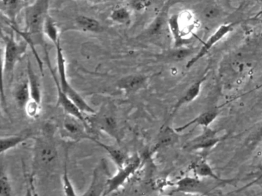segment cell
<instances>
[{
    "mask_svg": "<svg viewBox=\"0 0 262 196\" xmlns=\"http://www.w3.org/2000/svg\"><path fill=\"white\" fill-rule=\"evenodd\" d=\"M217 112L215 111H208L205 113H202V115L199 116L197 119H195L196 122H199L201 125L207 126L209 125L211 122L215 119L217 117Z\"/></svg>",
    "mask_w": 262,
    "mask_h": 196,
    "instance_id": "25",
    "label": "cell"
},
{
    "mask_svg": "<svg viewBox=\"0 0 262 196\" xmlns=\"http://www.w3.org/2000/svg\"><path fill=\"white\" fill-rule=\"evenodd\" d=\"M41 110V104L36 101H31L29 102L26 107L25 111L27 116L31 118H36L39 115Z\"/></svg>",
    "mask_w": 262,
    "mask_h": 196,
    "instance_id": "24",
    "label": "cell"
},
{
    "mask_svg": "<svg viewBox=\"0 0 262 196\" xmlns=\"http://www.w3.org/2000/svg\"><path fill=\"white\" fill-rule=\"evenodd\" d=\"M46 61H47V64H48L49 67H50V71H51L53 80H54L55 84H56V88H57V103H56V106L60 107L64 110V112L67 113V115L77 118L79 120L82 121L84 124H86L87 126L90 127L88 120H87V116H85L83 112L79 108V107L61 89L60 86H59V83H58L57 76H56L54 70H53L51 64H50V58H47V59H46Z\"/></svg>",
    "mask_w": 262,
    "mask_h": 196,
    "instance_id": "9",
    "label": "cell"
},
{
    "mask_svg": "<svg viewBox=\"0 0 262 196\" xmlns=\"http://www.w3.org/2000/svg\"><path fill=\"white\" fill-rule=\"evenodd\" d=\"M198 174L202 176H213L211 168L206 163H200L196 166Z\"/></svg>",
    "mask_w": 262,
    "mask_h": 196,
    "instance_id": "27",
    "label": "cell"
},
{
    "mask_svg": "<svg viewBox=\"0 0 262 196\" xmlns=\"http://www.w3.org/2000/svg\"><path fill=\"white\" fill-rule=\"evenodd\" d=\"M0 196H14L8 176L4 170L0 178Z\"/></svg>",
    "mask_w": 262,
    "mask_h": 196,
    "instance_id": "21",
    "label": "cell"
},
{
    "mask_svg": "<svg viewBox=\"0 0 262 196\" xmlns=\"http://www.w3.org/2000/svg\"><path fill=\"white\" fill-rule=\"evenodd\" d=\"M90 1H99V0H90Z\"/></svg>",
    "mask_w": 262,
    "mask_h": 196,
    "instance_id": "31",
    "label": "cell"
},
{
    "mask_svg": "<svg viewBox=\"0 0 262 196\" xmlns=\"http://www.w3.org/2000/svg\"><path fill=\"white\" fill-rule=\"evenodd\" d=\"M89 125L93 130H100L104 132L110 137L119 140V130L118 127L117 119L114 113L110 109H102L99 112H96L91 116H87Z\"/></svg>",
    "mask_w": 262,
    "mask_h": 196,
    "instance_id": "6",
    "label": "cell"
},
{
    "mask_svg": "<svg viewBox=\"0 0 262 196\" xmlns=\"http://www.w3.org/2000/svg\"><path fill=\"white\" fill-rule=\"evenodd\" d=\"M59 130H60L61 136L64 139L73 141V142L90 140L95 142L96 140V138L92 136V129L74 116L67 115L65 119L62 120Z\"/></svg>",
    "mask_w": 262,
    "mask_h": 196,
    "instance_id": "5",
    "label": "cell"
},
{
    "mask_svg": "<svg viewBox=\"0 0 262 196\" xmlns=\"http://www.w3.org/2000/svg\"><path fill=\"white\" fill-rule=\"evenodd\" d=\"M25 196H38V194H36V191H35L34 188L33 187L30 186L27 188V192H26Z\"/></svg>",
    "mask_w": 262,
    "mask_h": 196,
    "instance_id": "30",
    "label": "cell"
},
{
    "mask_svg": "<svg viewBox=\"0 0 262 196\" xmlns=\"http://www.w3.org/2000/svg\"><path fill=\"white\" fill-rule=\"evenodd\" d=\"M30 138V134H16L2 136L0 138V153L4 154L12 149L16 148L17 145L26 142Z\"/></svg>",
    "mask_w": 262,
    "mask_h": 196,
    "instance_id": "16",
    "label": "cell"
},
{
    "mask_svg": "<svg viewBox=\"0 0 262 196\" xmlns=\"http://www.w3.org/2000/svg\"><path fill=\"white\" fill-rule=\"evenodd\" d=\"M43 32L45 36H47L55 45L60 41L57 24L50 15L47 17L44 22Z\"/></svg>",
    "mask_w": 262,
    "mask_h": 196,
    "instance_id": "19",
    "label": "cell"
},
{
    "mask_svg": "<svg viewBox=\"0 0 262 196\" xmlns=\"http://www.w3.org/2000/svg\"><path fill=\"white\" fill-rule=\"evenodd\" d=\"M152 0H130V7L136 11H142L151 5Z\"/></svg>",
    "mask_w": 262,
    "mask_h": 196,
    "instance_id": "26",
    "label": "cell"
},
{
    "mask_svg": "<svg viewBox=\"0 0 262 196\" xmlns=\"http://www.w3.org/2000/svg\"><path fill=\"white\" fill-rule=\"evenodd\" d=\"M190 54L191 50L189 48H185V47H176V49L168 55V58L173 61H180L186 58Z\"/></svg>",
    "mask_w": 262,
    "mask_h": 196,
    "instance_id": "23",
    "label": "cell"
},
{
    "mask_svg": "<svg viewBox=\"0 0 262 196\" xmlns=\"http://www.w3.org/2000/svg\"><path fill=\"white\" fill-rule=\"evenodd\" d=\"M33 153L34 169H49L56 164L58 151L51 133L47 132L36 138Z\"/></svg>",
    "mask_w": 262,
    "mask_h": 196,
    "instance_id": "2",
    "label": "cell"
},
{
    "mask_svg": "<svg viewBox=\"0 0 262 196\" xmlns=\"http://www.w3.org/2000/svg\"><path fill=\"white\" fill-rule=\"evenodd\" d=\"M27 79L30 85V92H31V98L33 101L39 103H42V90H41L40 81L39 77L33 70L31 61L28 59L27 61Z\"/></svg>",
    "mask_w": 262,
    "mask_h": 196,
    "instance_id": "13",
    "label": "cell"
},
{
    "mask_svg": "<svg viewBox=\"0 0 262 196\" xmlns=\"http://www.w3.org/2000/svg\"><path fill=\"white\" fill-rule=\"evenodd\" d=\"M197 184V181L194 180V179H191V178H185V179L181 180L178 183V185H179L180 189H186V188L195 186Z\"/></svg>",
    "mask_w": 262,
    "mask_h": 196,
    "instance_id": "28",
    "label": "cell"
},
{
    "mask_svg": "<svg viewBox=\"0 0 262 196\" xmlns=\"http://www.w3.org/2000/svg\"><path fill=\"white\" fill-rule=\"evenodd\" d=\"M67 159L65 160V165H64V175H63V186L64 191H65L66 196H77L75 192L74 188L69 179L68 168H67Z\"/></svg>",
    "mask_w": 262,
    "mask_h": 196,
    "instance_id": "22",
    "label": "cell"
},
{
    "mask_svg": "<svg viewBox=\"0 0 262 196\" xmlns=\"http://www.w3.org/2000/svg\"><path fill=\"white\" fill-rule=\"evenodd\" d=\"M56 61H57L58 76L57 81L62 91L79 107V108L87 114H94L96 110L89 105L88 103L83 99L82 96L75 90L71 85L68 78H67V66H66V58L64 56L63 50L61 46L60 41L56 44Z\"/></svg>",
    "mask_w": 262,
    "mask_h": 196,
    "instance_id": "3",
    "label": "cell"
},
{
    "mask_svg": "<svg viewBox=\"0 0 262 196\" xmlns=\"http://www.w3.org/2000/svg\"><path fill=\"white\" fill-rule=\"evenodd\" d=\"M50 0H35L34 3L27 6L25 10V29L24 32L30 35L35 44L43 47L44 52L48 53L43 26L48 16Z\"/></svg>",
    "mask_w": 262,
    "mask_h": 196,
    "instance_id": "1",
    "label": "cell"
},
{
    "mask_svg": "<svg viewBox=\"0 0 262 196\" xmlns=\"http://www.w3.org/2000/svg\"><path fill=\"white\" fill-rule=\"evenodd\" d=\"M141 163H142V159L138 154L133 155V156L128 158L125 165L118 168L119 169L118 173L107 180L103 196H107L110 193H113V191L120 188L137 171Z\"/></svg>",
    "mask_w": 262,
    "mask_h": 196,
    "instance_id": "7",
    "label": "cell"
},
{
    "mask_svg": "<svg viewBox=\"0 0 262 196\" xmlns=\"http://www.w3.org/2000/svg\"><path fill=\"white\" fill-rule=\"evenodd\" d=\"M25 0H1L0 10L10 24L17 26V16L24 7Z\"/></svg>",
    "mask_w": 262,
    "mask_h": 196,
    "instance_id": "11",
    "label": "cell"
},
{
    "mask_svg": "<svg viewBox=\"0 0 262 196\" xmlns=\"http://www.w3.org/2000/svg\"><path fill=\"white\" fill-rule=\"evenodd\" d=\"M103 168H96L93 173V180L88 191L83 196H102L104 195L105 186L108 179H105V174L103 173Z\"/></svg>",
    "mask_w": 262,
    "mask_h": 196,
    "instance_id": "12",
    "label": "cell"
},
{
    "mask_svg": "<svg viewBox=\"0 0 262 196\" xmlns=\"http://www.w3.org/2000/svg\"><path fill=\"white\" fill-rule=\"evenodd\" d=\"M236 23L230 22L226 24H222L214 31V33L211 34L208 39L203 43L201 48L198 51L197 53L194 54V56L188 61L186 64L187 68H190L196 64L199 60L203 58L205 55H208L211 51V47H214L217 43H219L222 38L228 35L230 32H233Z\"/></svg>",
    "mask_w": 262,
    "mask_h": 196,
    "instance_id": "8",
    "label": "cell"
},
{
    "mask_svg": "<svg viewBox=\"0 0 262 196\" xmlns=\"http://www.w3.org/2000/svg\"><path fill=\"white\" fill-rule=\"evenodd\" d=\"M13 96L18 107L25 110L27 104L32 100L28 79L24 80L16 86Z\"/></svg>",
    "mask_w": 262,
    "mask_h": 196,
    "instance_id": "14",
    "label": "cell"
},
{
    "mask_svg": "<svg viewBox=\"0 0 262 196\" xmlns=\"http://www.w3.org/2000/svg\"><path fill=\"white\" fill-rule=\"evenodd\" d=\"M147 84V77L144 75H130L118 81V88L122 90L126 95L134 94L145 88Z\"/></svg>",
    "mask_w": 262,
    "mask_h": 196,
    "instance_id": "10",
    "label": "cell"
},
{
    "mask_svg": "<svg viewBox=\"0 0 262 196\" xmlns=\"http://www.w3.org/2000/svg\"><path fill=\"white\" fill-rule=\"evenodd\" d=\"M74 24L78 30L84 32L100 33L103 31V27L99 21L86 15H79L76 17Z\"/></svg>",
    "mask_w": 262,
    "mask_h": 196,
    "instance_id": "15",
    "label": "cell"
},
{
    "mask_svg": "<svg viewBox=\"0 0 262 196\" xmlns=\"http://www.w3.org/2000/svg\"><path fill=\"white\" fill-rule=\"evenodd\" d=\"M110 19L119 24H129L132 21V12L127 7L116 8L112 11Z\"/></svg>",
    "mask_w": 262,
    "mask_h": 196,
    "instance_id": "20",
    "label": "cell"
},
{
    "mask_svg": "<svg viewBox=\"0 0 262 196\" xmlns=\"http://www.w3.org/2000/svg\"><path fill=\"white\" fill-rule=\"evenodd\" d=\"M204 80H205V78H201L200 80H199V81H196L195 83L190 86L189 88L187 90L185 94L180 98V100L178 101L177 104L174 106V111H176L181 106L184 105L185 104H188V103L194 101L199 96Z\"/></svg>",
    "mask_w": 262,
    "mask_h": 196,
    "instance_id": "17",
    "label": "cell"
},
{
    "mask_svg": "<svg viewBox=\"0 0 262 196\" xmlns=\"http://www.w3.org/2000/svg\"><path fill=\"white\" fill-rule=\"evenodd\" d=\"M219 14H220L219 10L214 6L208 8L205 11V17L208 20L214 19L216 17L219 16Z\"/></svg>",
    "mask_w": 262,
    "mask_h": 196,
    "instance_id": "29",
    "label": "cell"
},
{
    "mask_svg": "<svg viewBox=\"0 0 262 196\" xmlns=\"http://www.w3.org/2000/svg\"><path fill=\"white\" fill-rule=\"evenodd\" d=\"M95 143L102 147V149H104V150L108 153L110 157H111L112 160L114 162V163L116 164L118 168L123 166L125 162H126V161L128 160V158H127L126 155H125L122 150H119V149L112 146V145L102 143V142H99L97 139H96Z\"/></svg>",
    "mask_w": 262,
    "mask_h": 196,
    "instance_id": "18",
    "label": "cell"
},
{
    "mask_svg": "<svg viewBox=\"0 0 262 196\" xmlns=\"http://www.w3.org/2000/svg\"><path fill=\"white\" fill-rule=\"evenodd\" d=\"M4 47V64H3V78H11L14 73L16 64L20 61L27 52L29 44L24 40L19 41L14 35H3Z\"/></svg>",
    "mask_w": 262,
    "mask_h": 196,
    "instance_id": "4",
    "label": "cell"
}]
</instances>
